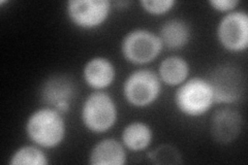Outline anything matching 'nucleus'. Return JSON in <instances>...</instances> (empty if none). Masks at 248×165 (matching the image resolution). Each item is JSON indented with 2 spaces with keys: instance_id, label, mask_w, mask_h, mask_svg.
Returning <instances> with one entry per match:
<instances>
[{
  "instance_id": "nucleus-1",
  "label": "nucleus",
  "mask_w": 248,
  "mask_h": 165,
  "mask_svg": "<svg viewBox=\"0 0 248 165\" xmlns=\"http://www.w3.org/2000/svg\"><path fill=\"white\" fill-rule=\"evenodd\" d=\"M25 132L31 143L37 147L57 148L63 143L66 135L63 115L49 106L35 109L27 118Z\"/></svg>"
},
{
  "instance_id": "nucleus-2",
  "label": "nucleus",
  "mask_w": 248,
  "mask_h": 165,
  "mask_svg": "<svg viewBox=\"0 0 248 165\" xmlns=\"http://www.w3.org/2000/svg\"><path fill=\"white\" fill-rule=\"evenodd\" d=\"M174 102L178 111L189 118H198L210 111L215 104L214 94L208 78H187L175 92Z\"/></svg>"
},
{
  "instance_id": "nucleus-3",
  "label": "nucleus",
  "mask_w": 248,
  "mask_h": 165,
  "mask_svg": "<svg viewBox=\"0 0 248 165\" xmlns=\"http://www.w3.org/2000/svg\"><path fill=\"white\" fill-rule=\"evenodd\" d=\"M81 118L84 126L90 132L105 133L117 122V105L108 93L94 91L84 100Z\"/></svg>"
},
{
  "instance_id": "nucleus-4",
  "label": "nucleus",
  "mask_w": 248,
  "mask_h": 165,
  "mask_svg": "<svg viewBox=\"0 0 248 165\" xmlns=\"http://www.w3.org/2000/svg\"><path fill=\"white\" fill-rule=\"evenodd\" d=\"M161 81L158 75L148 68L135 70L123 84L124 98L135 107L153 105L161 94Z\"/></svg>"
},
{
  "instance_id": "nucleus-5",
  "label": "nucleus",
  "mask_w": 248,
  "mask_h": 165,
  "mask_svg": "<svg viewBox=\"0 0 248 165\" xmlns=\"http://www.w3.org/2000/svg\"><path fill=\"white\" fill-rule=\"evenodd\" d=\"M160 38L153 31L137 28L125 34L121 42V53L126 61L145 65L156 59L162 51Z\"/></svg>"
},
{
  "instance_id": "nucleus-6",
  "label": "nucleus",
  "mask_w": 248,
  "mask_h": 165,
  "mask_svg": "<svg viewBox=\"0 0 248 165\" xmlns=\"http://www.w3.org/2000/svg\"><path fill=\"white\" fill-rule=\"evenodd\" d=\"M216 105H232L243 97L246 89L245 76L241 70L232 65L216 67L208 77Z\"/></svg>"
},
{
  "instance_id": "nucleus-7",
  "label": "nucleus",
  "mask_w": 248,
  "mask_h": 165,
  "mask_svg": "<svg viewBox=\"0 0 248 165\" xmlns=\"http://www.w3.org/2000/svg\"><path fill=\"white\" fill-rule=\"evenodd\" d=\"M217 41L224 50L239 54L248 48V15L245 11H232L220 19L216 27Z\"/></svg>"
},
{
  "instance_id": "nucleus-8",
  "label": "nucleus",
  "mask_w": 248,
  "mask_h": 165,
  "mask_svg": "<svg viewBox=\"0 0 248 165\" xmlns=\"http://www.w3.org/2000/svg\"><path fill=\"white\" fill-rule=\"evenodd\" d=\"M111 12L110 0H69L66 3L69 21L83 30H94L103 26Z\"/></svg>"
},
{
  "instance_id": "nucleus-9",
  "label": "nucleus",
  "mask_w": 248,
  "mask_h": 165,
  "mask_svg": "<svg viewBox=\"0 0 248 165\" xmlns=\"http://www.w3.org/2000/svg\"><path fill=\"white\" fill-rule=\"evenodd\" d=\"M76 94L74 82L66 75H53L46 80L42 87L41 96L44 104L56 109L61 115L69 112Z\"/></svg>"
},
{
  "instance_id": "nucleus-10",
  "label": "nucleus",
  "mask_w": 248,
  "mask_h": 165,
  "mask_svg": "<svg viewBox=\"0 0 248 165\" xmlns=\"http://www.w3.org/2000/svg\"><path fill=\"white\" fill-rule=\"evenodd\" d=\"M242 128V115L232 107L217 109L211 118V136L220 145H229L235 141L241 135Z\"/></svg>"
},
{
  "instance_id": "nucleus-11",
  "label": "nucleus",
  "mask_w": 248,
  "mask_h": 165,
  "mask_svg": "<svg viewBox=\"0 0 248 165\" xmlns=\"http://www.w3.org/2000/svg\"><path fill=\"white\" fill-rule=\"evenodd\" d=\"M116 69L112 61L106 57H93L83 67V78L88 87L103 91L114 83Z\"/></svg>"
},
{
  "instance_id": "nucleus-12",
  "label": "nucleus",
  "mask_w": 248,
  "mask_h": 165,
  "mask_svg": "<svg viewBox=\"0 0 248 165\" xmlns=\"http://www.w3.org/2000/svg\"><path fill=\"white\" fill-rule=\"evenodd\" d=\"M88 162L91 165H124L127 162L126 149L117 139L105 138L93 146Z\"/></svg>"
},
{
  "instance_id": "nucleus-13",
  "label": "nucleus",
  "mask_w": 248,
  "mask_h": 165,
  "mask_svg": "<svg viewBox=\"0 0 248 165\" xmlns=\"http://www.w3.org/2000/svg\"><path fill=\"white\" fill-rule=\"evenodd\" d=\"M157 35L167 49L179 50L189 44L191 27L185 20L170 19L162 23Z\"/></svg>"
},
{
  "instance_id": "nucleus-14",
  "label": "nucleus",
  "mask_w": 248,
  "mask_h": 165,
  "mask_svg": "<svg viewBox=\"0 0 248 165\" xmlns=\"http://www.w3.org/2000/svg\"><path fill=\"white\" fill-rule=\"evenodd\" d=\"M153 139V131L148 124L142 121H134L124 127L121 135V143L127 150L139 153L149 148Z\"/></svg>"
},
{
  "instance_id": "nucleus-15",
  "label": "nucleus",
  "mask_w": 248,
  "mask_h": 165,
  "mask_svg": "<svg viewBox=\"0 0 248 165\" xmlns=\"http://www.w3.org/2000/svg\"><path fill=\"white\" fill-rule=\"evenodd\" d=\"M189 64L180 56H170L162 60L158 67V76L161 83L169 87H178L188 78Z\"/></svg>"
},
{
  "instance_id": "nucleus-16",
  "label": "nucleus",
  "mask_w": 248,
  "mask_h": 165,
  "mask_svg": "<svg viewBox=\"0 0 248 165\" xmlns=\"http://www.w3.org/2000/svg\"><path fill=\"white\" fill-rule=\"evenodd\" d=\"M11 165H46L49 159L42 148L35 145H26L18 148L9 161Z\"/></svg>"
},
{
  "instance_id": "nucleus-17",
  "label": "nucleus",
  "mask_w": 248,
  "mask_h": 165,
  "mask_svg": "<svg viewBox=\"0 0 248 165\" xmlns=\"http://www.w3.org/2000/svg\"><path fill=\"white\" fill-rule=\"evenodd\" d=\"M147 158L153 164L177 165L183 163L182 155L174 146L160 145L147 154Z\"/></svg>"
},
{
  "instance_id": "nucleus-18",
  "label": "nucleus",
  "mask_w": 248,
  "mask_h": 165,
  "mask_svg": "<svg viewBox=\"0 0 248 165\" xmlns=\"http://www.w3.org/2000/svg\"><path fill=\"white\" fill-rule=\"evenodd\" d=\"M175 0H142L140 1L142 9L150 15H160L168 14L176 5Z\"/></svg>"
},
{
  "instance_id": "nucleus-19",
  "label": "nucleus",
  "mask_w": 248,
  "mask_h": 165,
  "mask_svg": "<svg viewBox=\"0 0 248 165\" xmlns=\"http://www.w3.org/2000/svg\"><path fill=\"white\" fill-rule=\"evenodd\" d=\"M240 4L238 0H210L209 5L216 12L229 14L232 11H236L237 6Z\"/></svg>"
}]
</instances>
